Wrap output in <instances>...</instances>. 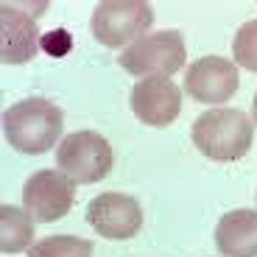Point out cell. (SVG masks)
I'll list each match as a JSON object with an SVG mask.
<instances>
[{"instance_id":"1","label":"cell","mask_w":257,"mask_h":257,"mask_svg":"<svg viewBox=\"0 0 257 257\" xmlns=\"http://www.w3.org/2000/svg\"><path fill=\"white\" fill-rule=\"evenodd\" d=\"M64 115L48 98H26L3 112V135L23 154H45L62 137Z\"/></svg>"},{"instance_id":"2","label":"cell","mask_w":257,"mask_h":257,"mask_svg":"<svg viewBox=\"0 0 257 257\" xmlns=\"http://www.w3.org/2000/svg\"><path fill=\"white\" fill-rule=\"evenodd\" d=\"M193 146L207 160L235 162L249 154L254 143V126L249 115L240 109H210L196 117L193 123Z\"/></svg>"},{"instance_id":"3","label":"cell","mask_w":257,"mask_h":257,"mask_svg":"<svg viewBox=\"0 0 257 257\" xmlns=\"http://www.w3.org/2000/svg\"><path fill=\"white\" fill-rule=\"evenodd\" d=\"M185 37L171 28L160 34H146L143 39L132 42L117 56V62L123 70L137 78H168L185 67Z\"/></svg>"},{"instance_id":"4","label":"cell","mask_w":257,"mask_h":257,"mask_svg":"<svg viewBox=\"0 0 257 257\" xmlns=\"http://www.w3.org/2000/svg\"><path fill=\"white\" fill-rule=\"evenodd\" d=\"M112 162H115V154H112L109 140L90 128L67 135L56 148V168L78 185L101 182L112 171Z\"/></svg>"},{"instance_id":"5","label":"cell","mask_w":257,"mask_h":257,"mask_svg":"<svg viewBox=\"0 0 257 257\" xmlns=\"http://www.w3.org/2000/svg\"><path fill=\"white\" fill-rule=\"evenodd\" d=\"M154 23V9L143 0H103L92 12L90 28L106 48L132 45L146 37Z\"/></svg>"},{"instance_id":"6","label":"cell","mask_w":257,"mask_h":257,"mask_svg":"<svg viewBox=\"0 0 257 257\" xmlns=\"http://www.w3.org/2000/svg\"><path fill=\"white\" fill-rule=\"evenodd\" d=\"M76 201V182L62 171H37L23 185V207L37 224H51L64 218Z\"/></svg>"},{"instance_id":"7","label":"cell","mask_w":257,"mask_h":257,"mask_svg":"<svg viewBox=\"0 0 257 257\" xmlns=\"http://www.w3.org/2000/svg\"><path fill=\"white\" fill-rule=\"evenodd\" d=\"M87 224L106 240H128L143 226L140 201L126 193H101L87 204Z\"/></svg>"},{"instance_id":"8","label":"cell","mask_w":257,"mask_h":257,"mask_svg":"<svg viewBox=\"0 0 257 257\" xmlns=\"http://www.w3.org/2000/svg\"><path fill=\"white\" fill-rule=\"evenodd\" d=\"M238 67L224 56H204L185 73V90L199 103H224L238 92Z\"/></svg>"},{"instance_id":"9","label":"cell","mask_w":257,"mask_h":257,"mask_svg":"<svg viewBox=\"0 0 257 257\" xmlns=\"http://www.w3.org/2000/svg\"><path fill=\"white\" fill-rule=\"evenodd\" d=\"M128 101L137 120L157 128L171 126L182 112V90L171 78H140Z\"/></svg>"},{"instance_id":"10","label":"cell","mask_w":257,"mask_h":257,"mask_svg":"<svg viewBox=\"0 0 257 257\" xmlns=\"http://www.w3.org/2000/svg\"><path fill=\"white\" fill-rule=\"evenodd\" d=\"M0 23H3V48L0 59L3 64H26L39 51V28L37 17L26 14L14 3L0 6Z\"/></svg>"},{"instance_id":"11","label":"cell","mask_w":257,"mask_h":257,"mask_svg":"<svg viewBox=\"0 0 257 257\" xmlns=\"http://www.w3.org/2000/svg\"><path fill=\"white\" fill-rule=\"evenodd\" d=\"M215 246L224 257H257V212H226L215 226Z\"/></svg>"},{"instance_id":"12","label":"cell","mask_w":257,"mask_h":257,"mask_svg":"<svg viewBox=\"0 0 257 257\" xmlns=\"http://www.w3.org/2000/svg\"><path fill=\"white\" fill-rule=\"evenodd\" d=\"M34 240V218L28 210H20L14 204L0 207V251L3 254H17V251L31 249Z\"/></svg>"},{"instance_id":"13","label":"cell","mask_w":257,"mask_h":257,"mask_svg":"<svg viewBox=\"0 0 257 257\" xmlns=\"http://www.w3.org/2000/svg\"><path fill=\"white\" fill-rule=\"evenodd\" d=\"M28 257H92V243L76 235H51L28 249Z\"/></svg>"},{"instance_id":"14","label":"cell","mask_w":257,"mask_h":257,"mask_svg":"<svg viewBox=\"0 0 257 257\" xmlns=\"http://www.w3.org/2000/svg\"><path fill=\"white\" fill-rule=\"evenodd\" d=\"M232 53H235V62L240 67L257 73V20H249L238 28L235 42H232Z\"/></svg>"},{"instance_id":"15","label":"cell","mask_w":257,"mask_h":257,"mask_svg":"<svg viewBox=\"0 0 257 257\" xmlns=\"http://www.w3.org/2000/svg\"><path fill=\"white\" fill-rule=\"evenodd\" d=\"M42 45L48 48V53H53V56H64L67 53V48H70V37H67V31H53L51 37H45V42Z\"/></svg>"},{"instance_id":"16","label":"cell","mask_w":257,"mask_h":257,"mask_svg":"<svg viewBox=\"0 0 257 257\" xmlns=\"http://www.w3.org/2000/svg\"><path fill=\"white\" fill-rule=\"evenodd\" d=\"M251 117H254V123H257V92H254V101H251Z\"/></svg>"}]
</instances>
